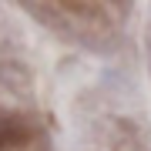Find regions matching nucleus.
Listing matches in <instances>:
<instances>
[{
  "instance_id": "nucleus-1",
  "label": "nucleus",
  "mask_w": 151,
  "mask_h": 151,
  "mask_svg": "<svg viewBox=\"0 0 151 151\" xmlns=\"http://www.w3.org/2000/svg\"><path fill=\"white\" fill-rule=\"evenodd\" d=\"M7 141H10V128H7V124H0V151L7 148Z\"/></svg>"
}]
</instances>
